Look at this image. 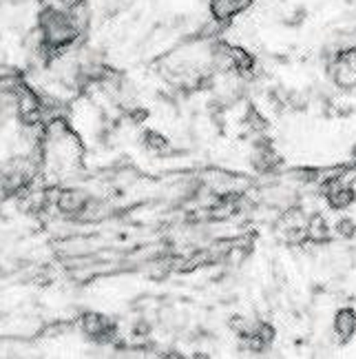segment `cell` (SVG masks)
Segmentation results:
<instances>
[{"instance_id": "1", "label": "cell", "mask_w": 356, "mask_h": 359, "mask_svg": "<svg viewBox=\"0 0 356 359\" xmlns=\"http://www.w3.org/2000/svg\"><path fill=\"white\" fill-rule=\"evenodd\" d=\"M327 76L339 89H356V51H346L327 62Z\"/></svg>"}, {"instance_id": "2", "label": "cell", "mask_w": 356, "mask_h": 359, "mask_svg": "<svg viewBox=\"0 0 356 359\" xmlns=\"http://www.w3.org/2000/svg\"><path fill=\"white\" fill-rule=\"evenodd\" d=\"M80 328H82V333H85V335H89L95 341H102V344L113 341L115 339V330H118L115 322L111 320V317H106L102 313H93V311L82 315Z\"/></svg>"}, {"instance_id": "3", "label": "cell", "mask_w": 356, "mask_h": 359, "mask_svg": "<svg viewBox=\"0 0 356 359\" xmlns=\"http://www.w3.org/2000/svg\"><path fill=\"white\" fill-rule=\"evenodd\" d=\"M252 167L257 173H272L277 167H279V156L275 147H272L270 140H266V137H259V140L255 142L252 147Z\"/></svg>"}, {"instance_id": "4", "label": "cell", "mask_w": 356, "mask_h": 359, "mask_svg": "<svg viewBox=\"0 0 356 359\" xmlns=\"http://www.w3.org/2000/svg\"><path fill=\"white\" fill-rule=\"evenodd\" d=\"M89 200V193L82 191V189H60L58 193V202H56V209L62 213V215H73L78 217V213L85 209V204Z\"/></svg>"}, {"instance_id": "5", "label": "cell", "mask_w": 356, "mask_h": 359, "mask_svg": "<svg viewBox=\"0 0 356 359\" xmlns=\"http://www.w3.org/2000/svg\"><path fill=\"white\" fill-rule=\"evenodd\" d=\"M66 18L73 25V29L78 32V36H85L91 27L93 20V11L87 0H71L69 7H66Z\"/></svg>"}, {"instance_id": "6", "label": "cell", "mask_w": 356, "mask_h": 359, "mask_svg": "<svg viewBox=\"0 0 356 359\" xmlns=\"http://www.w3.org/2000/svg\"><path fill=\"white\" fill-rule=\"evenodd\" d=\"M332 328H334L336 339L341 344H348L356 335V311H352V309H341V311H336Z\"/></svg>"}, {"instance_id": "7", "label": "cell", "mask_w": 356, "mask_h": 359, "mask_svg": "<svg viewBox=\"0 0 356 359\" xmlns=\"http://www.w3.org/2000/svg\"><path fill=\"white\" fill-rule=\"evenodd\" d=\"M306 231H308V242L312 244H325L327 240H330V222H327V217L319 211H314L308 215V224H306Z\"/></svg>"}, {"instance_id": "8", "label": "cell", "mask_w": 356, "mask_h": 359, "mask_svg": "<svg viewBox=\"0 0 356 359\" xmlns=\"http://www.w3.org/2000/svg\"><path fill=\"white\" fill-rule=\"evenodd\" d=\"M111 215V206H108L104 200L100 198H89L85 209L78 213V222H85V224H91V222H102L104 217Z\"/></svg>"}, {"instance_id": "9", "label": "cell", "mask_w": 356, "mask_h": 359, "mask_svg": "<svg viewBox=\"0 0 356 359\" xmlns=\"http://www.w3.org/2000/svg\"><path fill=\"white\" fill-rule=\"evenodd\" d=\"M208 9H211V16L215 20H222L226 25H230L232 20L239 16L237 0H211Z\"/></svg>"}, {"instance_id": "10", "label": "cell", "mask_w": 356, "mask_h": 359, "mask_svg": "<svg viewBox=\"0 0 356 359\" xmlns=\"http://www.w3.org/2000/svg\"><path fill=\"white\" fill-rule=\"evenodd\" d=\"M241 122L245 124V129H250L252 133H264L268 129V120L262 116V111H259L257 107H245Z\"/></svg>"}, {"instance_id": "11", "label": "cell", "mask_w": 356, "mask_h": 359, "mask_svg": "<svg viewBox=\"0 0 356 359\" xmlns=\"http://www.w3.org/2000/svg\"><path fill=\"white\" fill-rule=\"evenodd\" d=\"M142 140H144L146 149L153 151V154H164V151L169 149V137L162 135L159 131H146L142 135Z\"/></svg>"}, {"instance_id": "12", "label": "cell", "mask_w": 356, "mask_h": 359, "mask_svg": "<svg viewBox=\"0 0 356 359\" xmlns=\"http://www.w3.org/2000/svg\"><path fill=\"white\" fill-rule=\"evenodd\" d=\"M334 233H336V238L341 240H350L356 236V224L352 222L350 217H341L339 222L334 224Z\"/></svg>"}, {"instance_id": "13", "label": "cell", "mask_w": 356, "mask_h": 359, "mask_svg": "<svg viewBox=\"0 0 356 359\" xmlns=\"http://www.w3.org/2000/svg\"><path fill=\"white\" fill-rule=\"evenodd\" d=\"M252 5H255V0H237V9H239V13H245Z\"/></svg>"}, {"instance_id": "14", "label": "cell", "mask_w": 356, "mask_h": 359, "mask_svg": "<svg viewBox=\"0 0 356 359\" xmlns=\"http://www.w3.org/2000/svg\"><path fill=\"white\" fill-rule=\"evenodd\" d=\"M352 164H356V144H354V149H352Z\"/></svg>"}]
</instances>
